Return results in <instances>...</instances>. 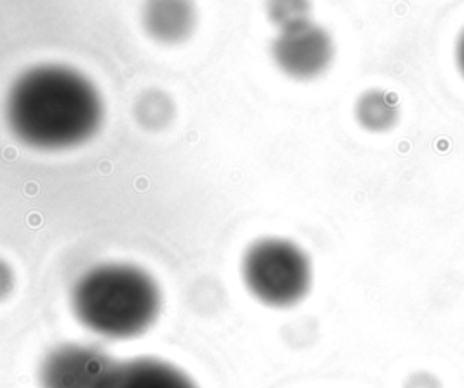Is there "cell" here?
<instances>
[{
    "label": "cell",
    "instance_id": "1",
    "mask_svg": "<svg viewBox=\"0 0 464 388\" xmlns=\"http://www.w3.org/2000/svg\"><path fill=\"white\" fill-rule=\"evenodd\" d=\"M13 134L40 150L76 147L96 134L103 120L102 98L78 71L45 63L22 73L5 100Z\"/></svg>",
    "mask_w": 464,
    "mask_h": 388
},
{
    "label": "cell",
    "instance_id": "2",
    "mask_svg": "<svg viewBox=\"0 0 464 388\" xmlns=\"http://www.w3.org/2000/svg\"><path fill=\"white\" fill-rule=\"evenodd\" d=\"M71 308L78 323L107 339L147 332L160 315L161 290L154 277L130 263H102L72 285Z\"/></svg>",
    "mask_w": 464,
    "mask_h": 388
},
{
    "label": "cell",
    "instance_id": "3",
    "mask_svg": "<svg viewBox=\"0 0 464 388\" xmlns=\"http://www.w3.org/2000/svg\"><path fill=\"white\" fill-rule=\"evenodd\" d=\"M241 277L248 292L263 305L286 308L299 303L312 285V263L306 252L285 238H263L243 254Z\"/></svg>",
    "mask_w": 464,
    "mask_h": 388
},
{
    "label": "cell",
    "instance_id": "4",
    "mask_svg": "<svg viewBox=\"0 0 464 388\" xmlns=\"http://www.w3.org/2000/svg\"><path fill=\"white\" fill-rule=\"evenodd\" d=\"M114 359L89 343H65L47 352L38 368L40 388H102Z\"/></svg>",
    "mask_w": 464,
    "mask_h": 388
},
{
    "label": "cell",
    "instance_id": "5",
    "mask_svg": "<svg viewBox=\"0 0 464 388\" xmlns=\"http://www.w3.org/2000/svg\"><path fill=\"white\" fill-rule=\"evenodd\" d=\"M272 60L277 69L294 80L321 76L334 60L332 36L312 20L279 29L272 42Z\"/></svg>",
    "mask_w": 464,
    "mask_h": 388
},
{
    "label": "cell",
    "instance_id": "6",
    "mask_svg": "<svg viewBox=\"0 0 464 388\" xmlns=\"http://www.w3.org/2000/svg\"><path fill=\"white\" fill-rule=\"evenodd\" d=\"M102 388H198L196 383L169 361L134 357L116 361Z\"/></svg>",
    "mask_w": 464,
    "mask_h": 388
},
{
    "label": "cell",
    "instance_id": "7",
    "mask_svg": "<svg viewBox=\"0 0 464 388\" xmlns=\"http://www.w3.org/2000/svg\"><path fill=\"white\" fill-rule=\"evenodd\" d=\"M196 5L192 0H145L141 24L147 34L161 44H179L196 27Z\"/></svg>",
    "mask_w": 464,
    "mask_h": 388
},
{
    "label": "cell",
    "instance_id": "8",
    "mask_svg": "<svg viewBox=\"0 0 464 388\" xmlns=\"http://www.w3.org/2000/svg\"><path fill=\"white\" fill-rule=\"evenodd\" d=\"M355 118L366 131L382 132L395 125L399 118V107L390 92L370 89L357 98Z\"/></svg>",
    "mask_w": 464,
    "mask_h": 388
},
{
    "label": "cell",
    "instance_id": "9",
    "mask_svg": "<svg viewBox=\"0 0 464 388\" xmlns=\"http://www.w3.org/2000/svg\"><path fill=\"white\" fill-rule=\"evenodd\" d=\"M172 103L167 94L161 91H147L143 92L134 107L136 120L147 129L165 127L172 118Z\"/></svg>",
    "mask_w": 464,
    "mask_h": 388
},
{
    "label": "cell",
    "instance_id": "10",
    "mask_svg": "<svg viewBox=\"0 0 464 388\" xmlns=\"http://www.w3.org/2000/svg\"><path fill=\"white\" fill-rule=\"evenodd\" d=\"M266 15L277 29L310 20V0H266Z\"/></svg>",
    "mask_w": 464,
    "mask_h": 388
},
{
    "label": "cell",
    "instance_id": "11",
    "mask_svg": "<svg viewBox=\"0 0 464 388\" xmlns=\"http://www.w3.org/2000/svg\"><path fill=\"white\" fill-rule=\"evenodd\" d=\"M13 286H14V274L11 267L4 259H0V301L13 292Z\"/></svg>",
    "mask_w": 464,
    "mask_h": 388
},
{
    "label": "cell",
    "instance_id": "12",
    "mask_svg": "<svg viewBox=\"0 0 464 388\" xmlns=\"http://www.w3.org/2000/svg\"><path fill=\"white\" fill-rule=\"evenodd\" d=\"M404 388H440L437 377H433L431 373H415L406 381Z\"/></svg>",
    "mask_w": 464,
    "mask_h": 388
},
{
    "label": "cell",
    "instance_id": "13",
    "mask_svg": "<svg viewBox=\"0 0 464 388\" xmlns=\"http://www.w3.org/2000/svg\"><path fill=\"white\" fill-rule=\"evenodd\" d=\"M455 58H457V67H459L460 74L464 76V31H462L460 36H459L457 49H455Z\"/></svg>",
    "mask_w": 464,
    "mask_h": 388
}]
</instances>
